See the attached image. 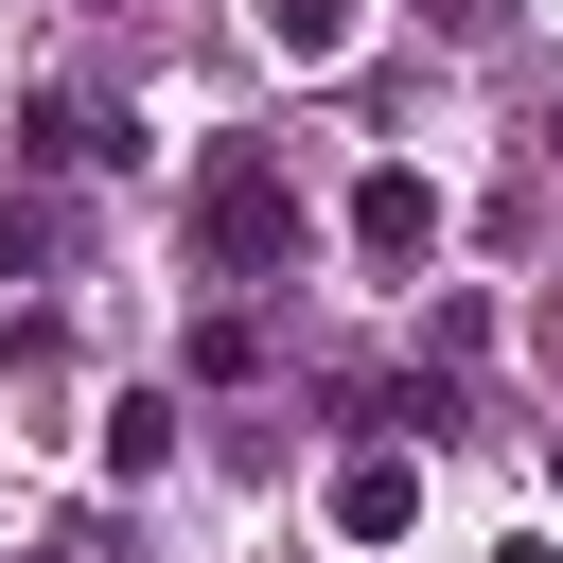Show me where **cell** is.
Here are the masks:
<instances>
[{
    "label": "cell",
    "mask_w": 563,
    "mask_h": 563,
    "mask_svg": "<svg viewBox=\"0 0 563 563\" xmlns=\"http://www.w3.org/2000/svg\"><path fill=\"white\" fill-rule=\"evenodd\" d=\"M194 264H211V282H282V264H299V176H282V141H211V158H194Z\"/></svg>",
    "instance_id": "6da1fadb"
},
{
    "label": "cell",
    "mask_w": 563,
    "mask_h": 563,
    "mask_svg": "<svg viewBox=\"0 0 563 563\" xmlns=\"http://www.w3.org/2000/svg\"><path fill=\"white\" fill-rule=\"evenodd\" d=\"M440 229H457V211H440L422 158H369V176H352V246H369V264H422Z\"/></svg>",
    "instance_id": "7a4b0ae2"
},
{
    "label": "cell",
    "mask_w": 563,
    "mask_h": 563,
    "mask_svg": "<svg viewBox=\"0 0 563 563\" xmlns=\"http://www.w3.org/2000/svg\"><path fill=\"white\" fill-rule=\"evenodd\" d=\"M405 528H422V457L405 440H352L334 457V545H405Z\"/></svg>",
    "instance_id": "3957f363"
},
{
    "label": "cell",
    "mask_w": 563,
    "mask_h": 563,
    "mask_svg": "<svg viewBox=\"0 0 563 563\" xmlns=\"http://www.w3.org/2000/svg\"><path fill=\"white\" fill-rule=\"evenodd\" d=\"M35 176H106V158H141L123 141V106H88V88H35V141H18Z\"/></svg>",
    "instance_id": "277c9868"
},
{
    "label": "cell",
    "mask_w": 563,
    "mask_h": 563,
    "mask_svg": "<svg viewBox=\"0 0 563 563\" xmlns=\"http://www.w3.org/2000/svg\"><path fill=\"white\" fill-rule=\"evenodd\" d=\"M352 35H369V0H264V53L282 70H334Z\"/></svg>",
    "instance_id": "5b68a950"
},
{
    "label": "cell",
    "mask_w": 563,
    "mask_h": 563,
    "mask_svg": "<svg viewBox=\"0 0 563 563\" xmlns=\"http://www.w3.org/2000/svg\"><path fill=\"white\" fill-rule=\"evenodd\" d=\"M106 475H176V405H158V387L106 405Z\"/></svg>",
    "instance_id": "8992f818"
},
{
    "label": "cell",
    "mask_w": 563,
    "mask_h": 563,
    "mask_svg": "<svg viewBox=\"0 0 563 563\" xmlns=\"http://www.w3.org/2000/svg\"><path fill=\"white\" fill-rule=\"evenodd\" d=\"M194 369H211V387H246V369H264V317H246V299H211V317H194Z\"/></svg>",
    "instance_id": "52a82bcc"
},
{
    "label": "cell",
    "mask_w": 563,
    "mask_h": 563,
    "mask_svg": "<svg viewBox=\"0 0 563 563\" xmlns=\"http://www.w3.org/2000/svg\"><path fill=\"white\" fill-rule=\"evenodd\" d=\"M35 264H53V211H35V194H0V282H35Z\"/></svg>",
    "instance_id": "ba28073f"
},
{
    "label": "cell",
    "mask_w": 563,
    "mask_h": 563,
    "mask_svg": "<svg viewBox=\"0 0 563 563\" xmlns=\"http://www.w3.org/2000/svg\"><path fill=\"white\" fill-rule=\"evenodd\" d=\"M493 563H563V545H545V528H528V545H493Z\"/></svg>",
    "instance_id": "9c48e42d"
},
{
    "label": "cell",
    "mask_w": 563,
    "mask_h": 563,
    "mask_svg": "<svg viewBox=\"0 0 563 563\" xmlns=\"http://www.w3.org/2000/svg\"><path fill=\"white\" fill-rule=\"evenodd\" d=\"M440 18H457V35H475V18H493V0H440Z\"/></svg>",
    "instance_id": "30bf717a"
},
{
    "label": "cell",
    "mask_w": 563,
    "mask_h": 563,
    "mask_svg": "<svg viewBox=\"0 0 563 563\" xmlns=\"http://www.w3.org/2000/svg\"><path fill=\"white\" fill-rule=\"evenodd\" d=\"M545 158H563V106H545Z\"/></svg>",
    "instance_id": "8fae6325"
},
{
    "label": "cell",
    "mask_w": 563,
    "mask_h": 563,
    "mask_svg": "<svg viewBox=\"0 0 563 563\" xmlns=\"http://www.w3.org/2000/svg\"><path fill=\"white\" fill-rule=\"evenodd\" d=\"M545 493H563V440H545Z\"/></svg>",
    "instance_id": "7c38bea8"
},
{
    "label": "cell",
    "mask_w": 563,
    "mask_h": 563,
    "mask_svg": "<svg viewBox=\"0 0 563 563\" xmlns=\"http://www.w3.org/2000/svg\"><path fill=\"white\" fill-rule=\"evenodd\" d=\"M18 563H70V545H18Z\"/></svg>",
    "instance_id": "4fadbf2b"
}]
</instances>
